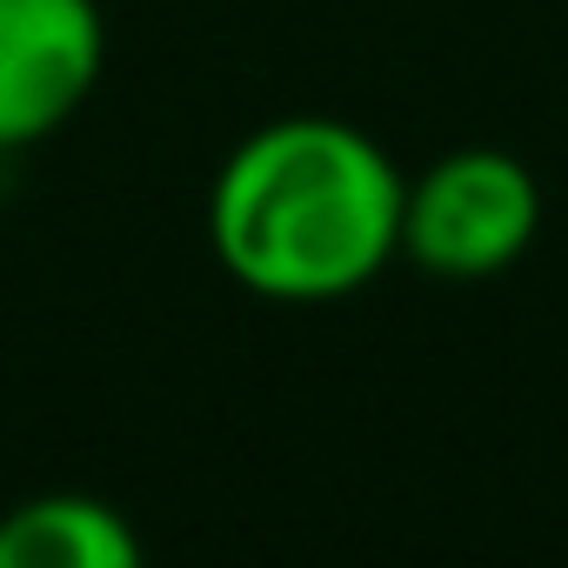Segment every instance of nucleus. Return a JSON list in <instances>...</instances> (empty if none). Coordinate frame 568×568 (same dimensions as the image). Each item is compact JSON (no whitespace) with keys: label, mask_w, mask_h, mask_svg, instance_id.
<instances>
[{"label":"nucleus","mask_w":568,"mask_h":568,"mask_svg":"<svg viewBox=\"0 0 568 568\" xmlns=\"http://www.w3.org/2000/svg\"><path fill=\"white\" fill-rule=\"evenodd\" d=\"M541 234V181L501 148H455L402 181V254L442 281H488Z\"/></svg>","instance_id":"2"},{"label":"nucleus","mask_w":568,"mask_h":568,"mask_svg":"<svg viewBox=\"0 0 568 568\" xmlns=\"http://www.w3.org/2000/svg\"><path fill=\"white\" fill-rule=\"evenodd\" d=\"M207 241L261 302H348L402 254V168L348 121H267L227 148L207 187Z\"/></svg>","instance_id":"1"},{"label":"nucleus","mask_w":568,"mask_h":568,"mask_svg":"<svg viewBox=\"0 0 568 568\" xmlns=\"http://www.w3.org/2000/svg\"><path fill=\"white\" fill-rule=\"evenodd\" d=\"M141 535L101 495H34L0 515V568H134Z\"/></svg>","instance_id":"4"},{"label":"nucleus","mask_w":568,"mask_h":568,"mask_svg":"<svg viewBox=\"0 0 568 568\" xmlns=\"http://www.w3.org/2000/svg\"><path fill=\"white\" fill-rule=\"evenodd\" d=\"M108 68L101 0H0V154L81 114Z\"/></svg>","instance_id":"3"}]
</instances>
